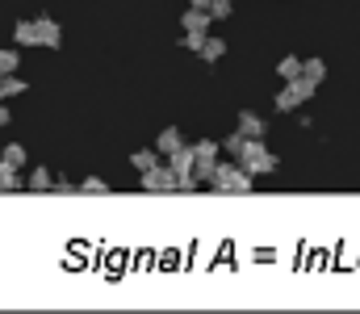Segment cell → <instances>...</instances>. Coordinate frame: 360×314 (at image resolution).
<instances>
[{
  "mask_svg": "<svg viewBox=\"0 0 360 314\" xmlns=\"http://www.w3.org/2000/svg\"><path fill=\"white\" fill-rule=\"evenodd\" d=\"M210 185H214L218 193H252V189H256L252 172H243V168H235V164H214Z\"/></svg>",
  "mask_w": 360,
  "mask_h": 314,
  "instance_id": "obj_1",
  "label": "cell"
},
{
  "mask_svg": "<svg viewBox=\"0 0 360 314\" xmlns=\"http://www.w3.org/2000/svg\"><path fill=\"white\" fill-rule=\"evenodd\" d=\"M239 168L252 172V176H260V172H276V155H272L260 138H248L243 151H239Z\"/></svg>",
  "mask_w": 360,
  "mask_h": 314,
  "instance_id": "obj_2",
  "label": "cell"
},
{
  "mask_svg": "<svg viewBox=\"0 0 360 314\" xmlns=\"http://www.w3.org/2000/svg\"><path fill=\"white\" fill-rule=\"evenodd\" d=\"M143 189H147V193H172V189H176V172H172L168 164H151V168L143 172Z\"/></svg>",
  "mask_w": 360,
  "mask_h": 314,
  "instance_id": "obj_3",
  "label": "cell"
},
{
  "mask_svg": "<svg viewBox=\"0 0 360 314\" xmlns=\"http://www.w3.org/2000/svg\"><path fill=\"white\" fill-rule=\"evenodd\" d=\"M34 25H38V46H63V30H59V21L55 17H34Z\"/></svg>",
  "mask_w": 360,
  "mask_h": 314,
  "instance_id": "obj_4",
  "label": "cell"
},
{
  "mask_svg": "<svg viewBox=\"0 0 360 314\" xmlns=\"http://www.w3.org/2000/svg\"><path fill=\"white\" fill-rule=\"evenodd\" d=\"M235 130H239V134H248V138H264V117H260V113H252V109H243Z\"/></svg>",
  "mask_w": 360,
  "mask_h": 314,
  "instance_id": "obj_5",
  "label": "cell"
},
{
  "mask_svg": "<svg viewBox=\"0 0 360 314\" xmlns=\"http://www.w3.org/2000/svg\"><path fill=\"white\" fill-rule=\"evenodd\" d=\"M168 168H172L176 176H188V172H193V147L180 143L176 151H168Z\"/></svg>",
  "mask_w": 360,
  "mask_h": 314,
  "instance_id": "obj_6",
  "label": "cell"
},
{
  "mask_svg": "<svg viewBox=\"0 0 360 314\" xmlns=\"http://www.w3.org/2000/svg\"><path fill=\"white\" fill-rule=\"evenodd\" d=\"M285 89H289V97H293L297 105H302V101H310V97L319 93V84H310L306 76H293V80H285Z\"/></svg>",
  "mask_w": 360,
  "mask_h": 314,
  "instance_id": "obj_7",
  "label": "cell"
},
{
  "mask_svg": "<svg viewBox=\"0 0 360 314\" xmlns=\"http://www.w3.org/2000/svg\"><path fill=\"white\" fill-rule=\"evenodd\" d=\"M180 25H184V34H188V30H197V34H210V13H205V8H188V13L180 17Z\"/></svg>",
  "mask_w": 360,
  "mask_h": 314,
  "instance_id": "obj_8",
  "label": "cell"
},
{
  "mask_svg": "<svg viewBox=\"0 0 360 314\" xmlns=\"http://www.w3.org/2000/svg\"><path fill=\"white\" fill-rule=\"evenodd\" d=\"M13 42L17 46H38V25L34 21H17L13 25Z\"/></svg>",
  "mask_w": 360,
  "mask_h": 314,
  "instance_id": "obj_9",
  "label": "cell"
},
{
  "mask_svg": "<svg viewBox=\"0 0 360 314\" xmlns=\"http://www.w3.org/2000/svg\"><path fill=\"white\" fill-rule=\"evenodd\" d=\"M197 55H201L205 63H218V59L226 55V42H222V38H214V34H205V42H201V51H197Z\"/></svg>",
  "mask_w": 360,
  "mask_h": 314,
  "instance_id": "obj_10",
  "label": "cell"
},
{
  "mask_svg": "<svg viewBox=\"0 0 360 314\" xmlns=\"http://www.w3.org/2000/svg\"><path fill=\"white\" fill-rule=\"evenodd\" d=\"M180 143H184V134H180L176 126H168V130H160V138H155V151H160V155H168V151H176Z\"/></svg>",
  "mask_w": 360,
  "mask_h": 314,
  "instance_id": "obj_11",
  "label": "cell"
},
{
  "mask_svg": "<svg viewBox=\"0 0 360 314\" xmlns=\"http://www.w3.org/2000/svg\"><path fill=\"white\" fill-rule=\"evenodd\" d=\"M25 89H30V84H25V80H17V72L0 76V101H4V97H21Z\"/></svg>",
  "mask_w": 360,
  "mask_h": 314,
  "instance_id": "obj_12",
  "label": "cell"
},
{
  "mask_svg": "<svg viewBox=\"0 0 360 314\" xmlns=\"http://www.w3.org/2000/svg\"><path fill=\"white\" fill-rule=\"evenodd\" d=\"M13 189H25V181L17 176V168H8V164L0 159V193H13Z\"/></svg>",
  "mask_w": 360,
  "mask_h": 314,
  "instance_id": "obj_13",
  "label": "cell"
},
{
  "mask_svg": "<svg viewBox=\"0 0 360 314\" xmlns=\"http://www.w3.org/2000/svg\"><path fill=\"white\" fill-rule=\"evenodd\" d=\"M302 76H306L310 84H323V80H327V63H323V59H306V63H302Z\"/></svg>",
  "mask_w": 360,
  "mask_h": 314,
  "instance_id": "obj_14",
  "label": "cell"
},
{
  "mask_svg": "<svg viewBox=\"0 0 360 314\" xmlns=\"http://www.w3.org/2000/svg\"><path fill=\"white\" fill-rule=\"evenodd\" d=\"M51 185H55V176H51L46 168H34V172L25 176V189H38V193H46Z\"/></svg>",
  "mask_w": 360,
  "mask_h": 314,
  "instance_id": "obj_15",
  "label": "cell"
},
{
  "mask_svg": "<svg viewBox=\"0 0 360 314\" xmlns=\"http://www.w3.org/2000/svg\"><path fill=\"white\" fill-rule=\"evenodd\" d=\"M276 76H281V80H293V76H302V59H297V55H285V59L276 63Z\"/></svg>",
  "mask_w": 360,
  "mask_h": 314,
  "instance_id": "obj_16",
  "label": "cell"
},
{
  "mask_svg": "<svg viewBox=\"0 0 360 314\" xmlns=\"http://www.w3.org/2000/svg\"><path fill=\"white\" fill-rule=\"evenodd\" d=\"M218 143L214 138H201V143H193V159H218Z\"/></svg>",
  "mask_w": 360,
  "mask_h": 314,
  "instance_id": "obj_17",
  "label": "cell"
},
{
  "mask_svg": "<svg viewBox=\"0 0 360 314\" xmlns=\"http://www.w3.org/2000/svg\"><path fill=\"white\" fill-rule=\"evenodd\" d=\"M0 159H4V164H8V168H25V147H21V143H8V147H4V155H0Z\"/></svg>",
  "mask_w": 360,
  "mask_h": 314,
  "instance_id": "obj_18",
  "label": "cell"
},
{
  "mask_svg": "<svg viewBox=\"0 0 360 314\" xmlns=\"http://www.w3.org/2000/svg\"><path fill=\"white\" fill-rule=\"evenodd\" d=\"M205 13H210V21H226V17L235 13V0H210Z\"/></svg>",
  "mask_w": 360,
  "mask_h": 314,
  "instance_id": "obj_19",
  "label": "cell"
},
{
  "mask_svg": "<svg viewBox=\"0 0 360 314\" xmlns=\"http://www.w3.org/2000/svg\"><path fill=\"white\" fill-rule=\"evenodd\" d=\"M130 164H134L139 172H147L151 164H160V151H155V147H151V151H134V155H130Z\"/></svg>",
  "mask_w": 360,
  "mask_h": 314,
  "instance_id": "obj_20",
  "label": "cell"
},
{
  "mask_svg": "<svg viewBox=\"0 0 360 314\" xmlns=\"http://www.w3.org/2000/svg\"><path fill=\"white\" fill-rule=\"evenodd\" d=\"M17 63H21V55H17L13 46H4V51H0V76H8V72H17Z\"/></svg>",
  "mask_w": 360,
  "mask_h": 314,
  "instance_id": "obj_21",
  "label": "cell"
},
{
  "mask_svg": "<svg viewBox=\"0 0 360 314\" xmlns=\"http://www.w3.org/2000/svg\"><path fill=\"white\" fill-rule=\"evenodd\" d=\"M243 143H248V134H239V130H231V138H226V143H218V147H222V151H231V155L239 159V151H243Z\"/></svg>",
  "mask_w": 360,
  "mask_h": 314,
  "instance_id": "obj_22",
  "label": "cell"
},
{
  "mask_svg": "<svg viewBox=\"0 0 360 314\" xmlns=\"http://www.w3.org/2000/svg\"><path fill=\"white\" fill-rule=\"evenodd\" d=\"M76 193H92V197H96V193H109V181H101V176H89V181L76 189Z\"/></svg>",
  "mask_w": 360,
  "mask_h": 314,
  "instance_id": "obj_23",
  "label": "cell"
},
{
  "mask_svg": "<svg viewBox=\"0 0 360 314\" xmlns=\"http://www.w3.org/2000/svg\"><path fill=\"white\" fill-rule=\"evenodd\" d=\"M201 42H205V34H197V30L184 34V46H188V51H201Z\"/></svg>",
  "mask_w": 360,
  "mask_h": 314,
  "instance_id": "obj_24",
  "label": "cell"
},
{
  "mask_svg": "<svg viewBox=\"0 0 360 314\" xmlns=\"http://www.w3.org/2000/svg\"><path fill=\"white\" fill-rule=\"evenodd\" d=\"M51 189H55V193H63V197H68V193H76V185H68V181H55Z\"/></svg>",
  "mask_w": 360,
  "mask_h": 314,
  "instance_id": "obj_25",
  "label": "cell"
},
{
  "mask_svg": "<svg viewBox=\"0 0 360 314\" xmlns=\"http://www.w3.org/2000/svg\"><path fill=\"white\" fill-rule=\"evenodd\" d=\"M0 126H8V109H4V101H0Z\"/></svg>",
  "mask_w": 360,
  "mask_h": 314,
  "instance_id": "obj_26",
  "label": "cell"
},
{
  "mask_svg": "<svg viewBox=\"0 0 360 314\" xmlns=\"http://www.w3.org/2000/svg\"><path fill=\"white\" fill-rule=\"evenodd\" d=\"M188 4H193V8H210V0H188Z\"/></svg>",
  "mask_w": 360,
  "mask_h": 314,
  "instance_id": "obj_27",
  "label": "cell"
}]
</instances>
